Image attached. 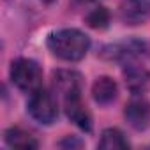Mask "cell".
<instances>
[{
  "label": "cell",
  "mask_w": 150,
  "mask_h": 150,
  "mask_svg": "<svg viewBox=\"0 0 150 150\" xmlns=\"http://www.w3.org/2000/svg\"><path fill=\"white\" fill-rule=\"evenodd\" d=\"M92 96H94V101L99 103V104H110L117 99L118 96V87H117V81L110 76H101L94 81L92 85Z\"/></svg>",
  "instance_id": "10"
},
{
  "label": "cell",
  "mask_w": 150,
  "mask_h": 150,
  "mask_svg": "<svg viewBox=\"0 0 150 150\" xmlns=\"http://www.w3.org/2000/svg\"><path fill=\"white\" fill-rule=\"evenodd\" d=\"M4 138H6V143L9 145V146H13V148H37L39 146V143H37V139L30 134V132H27V131H23V129H20V127H9L6 132H4Z\"/></svg>",
  "instance_id": "11"
},
{
  "label": "cell",
  "mask_w": 150,
  "mask_h": 150,
  "mask_svg": "<svg viewBox=\"0 0 150 150\" xmlns=\"http://www.w3.org/2000/svg\"><path fill=\"white\" fill-rule=\"evenodd\" d=\"M143 51H145V42H141L138 39H129V41H122V42L104 46V50L101 51V57L106 60L129 62V60L143 55Z\"/></svg>",
  "instance_id": "5"
},
{
  "label": "cell",
  "mask_w": 150,
  "mask_h": 150,
  "mask_svg": "<svg viewBox=\"0 0 150 150\" xmlns=\"http://www.w3.org/2000/svg\"><path fill=\"white\" fill-rule=\"evenodd\" d=\"M97 146L106 148V150H118V148H129V141L125 139V136H124V132L120 129L110 127V129L103 131Z\"/></svg>",
  "instance_id": "12"
},
{
  "label": "cell",
  "mask_w": 150,
  "mask_h": 150,
  "mask_svg": "<svg viewBox=\"0 0 150 150\" xmlns=\"http://www.w3.org/2000/svg\"><path fill=\"white\" fill-rule=\"evenodd\" d=\"M87 25L90 28H96V30H104L108 28L110 25V13L106 7H96L94 11H90L85 18Z\"/></svg>",
  "instance_id": "13"
},
{
  "label": "cell",
  "mask_w": 150,
  "mask_h": 150,
  "mask_svg": "<svg viewBox=\"0 0 150 150\" xmlns=\"http://www.w3.org/2000/svg\"><path fill=\"white\" fill-rule=\"evenodd\" d=\"M50 51L65 62H78L90 50V39L78 28H60L48 35Z\"/></svg>",
  "instance_id": "1"
},
{
  "label": "cell",
  "mask_w": 150,
  "mask_h": 150,
  "mask_svg": "<svg viewBox=\"0 0 150 150\" xmlns=\"http://www.w3.org/2000/svg\"><path fill=\"white\" fill-rule=\"evenodd\" d=\"M64 108H65V115L67 118L78 125L80 129L83 131H92V117L88 113V110L85 108V104L81 103V96L78 97H71V99H65L64 101Z\"/></svg>",
  "instance_id": "8"
},
{
  "label": "cell",
  "mask_w": 150,
  "mask_h": 150,
  "mask_svg": "<svg viewBox=\"0 0 150 150\" xmlns=\"http://www.w3.org/2000/svg\"><path fill=\"white\" fill-rule=\"evenodd\" d=\"M42 2H44V4H53L55 0H42Z\"/></svg>",
  "instance_id": "15"
},
{
  "label": "cell",
  "mask_w": 150,
  "mask_h": 150,
  "mask_svg": "<svg viewBox=\"0 0 150 150\" xmlns=\"http://www.w3.org/2000/svg\"><path fill=\"white\" fill-rule=\"evenodd\" d=\"M28 113L39 124H44V125L53 124L58 117V104H57V97L53 96V92L42 87L32 92L28 99Z\"/></svg>",
  "instance_id": "3"
},
{
  "label": "cell",
  "mask_w": 150,
  "mask_h": 150,
  "mask_svg": "<svg viewBox=\"0 0 150 150\" xmlns=\"http://www.w3.org/2000/svg\"><path fill=\"white\" fill-rule=\"evenodd\" d=\"M124 80H125V87L132 94H143L150 85V72L141 65L129 64L124 69Z\"/></svg>",
  "instance_id": "9"
},
{
  "label": "cell",
  "mask_w": 150,
  "mask_h": 150,
  "mask_svg": "<svg viewBox=\"0 0 150 150\" xmlns=\"http://www.w3.org/2000/svg\"><path fill=\"white\" fill-rule=\"evenodd\" d=\"M53 87L55 94L62 97V101L81 96V74L76 71L60 69L53 72Z\"/></svg>",
  "instance_id": "4"
},
{
  "label": "cell",
  "mask_w": 150,
  "mask_h": 150,
  "mask_svg": "<svg viewBox=\"0 0 150 150\" xmlns=\"http://www.w3.org/2000/svg\"><path fill=\"white\" fill-rule=\"evenodd\" d=\"M11 81L21 92H35L42 85V71L39 64L32 58H18L11 64L9 71Z\"/></svg>",
  "instance_id": "2"
},
{
  "label": "cell",
  "mask_w": 150,
  "mask_h": 150,
  "mask_svg": "<svg viewBox=\"0 0 150 150\" xmlns=\"http://www.w3.org/2000/svg\"><path fill=\"white\" fill-rule=\"evenodd\" d=\"M60 146H81V141H76L72 138H65L64 141H60Z\"/></svg>",
  "instance_id": "14"
},
{
  "label": "cell",
  "mask_w": 150,
  "mask_h": 150,
  "mask_svg": "<svg viewBox=\"0 0 150 150\" xmlns=\"http://www.w3.org/2000/svg\"><path fill=\"white\" fill-rule=\"evenodd\" d=\"M118 13L125 25H141L150 16V0H122Z\"/></svg>",
  "instance_id": "7"
},
{
  "label": "cell",
  "mask_w": 150,
  "mask_h": 150,
  "mask_svg": "<svg viewBox=\"0 0 150 150\" xmlns=\"http://www.w3.org/2000/svg\"><path fill=\"white\" fill-rule=\"evenodd\" d=\"M80 2H92V0H80Z\"/></svg>",
  "instance_id": "16"
},
{
  "label": "cell",
  "mask_w": 150,
  "mask_h": 150,
  "mask_svg": "<svg viewBox=\"0 0 150 150\" xmlns=\"http://www.w3.org/2000/svg\"><path fill=\"white\" fill-rule=\"evenodd\" d=\"M125 120L136 131H143L150 125V103L143 97H134L127 103L124 111Z\"/></svg>",
  "instance_id": "6"
}]
</instances>
